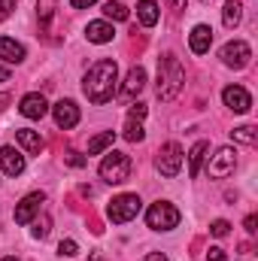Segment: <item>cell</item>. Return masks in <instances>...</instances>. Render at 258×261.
I'll return each instance as SVG.
<instances>
[{
	"mask_svg": "<svg viewBox=\"0 0 258 261\" xmlns=\"http://www.w3.org/2000/svg\"><path fill=\"white\" fill-rule=\"evenodd\" d=\"M104 15L107 18H113V21H128V6L125 3H119V0H110V3H104Z\"/></svg>",
	"mask_w": 258,
	"mask_h": 261,
	"instance_id": "23",
	"label": "cell"
},
{
	"mask_svg": "<svg viewBox=\"0 0 258 261\" xmlns=\"http://www.w3.org/2000/svg\"><path fill=\"white\" fill-rule=\"evenodd\" d=\"M140 206H143V200H140L137 195H119V197L110 200V206H107V219L116 222V225H125V222H131V219H137Z\"/></svg>",
	"mask_w": 258,
	"mask_h": 261,
	"instance_id": "5",
	"label": "cell"
},
{
	"mask_svg": "<svg viewBox=\"0 0 258 261\" xmlns=\"http://www.w3.org/2000/svg\"><path fill=\"white\" fill-rule=\"evenodd\" d=\"M143 261H167V255H161V252H149Z\"/></svg>",
	"mask_w": 258,
	"mask_h": 261,
	"instance_id": "36",
	"label": "cell"
},
{
	"mask_svg": "<svg viewBox=\"0 0 258 261\" xmlns=\"http://www.w3.org/2000/svg\"><path fill=\"white\" fill-rule=\"evenodd\" d=\"M113 143H116V130H104V134L88 140V155H100V152L113 149Z\"/></svg>",
	"mask_w": 258,
	"mask_h": 261,
	"instance_id": "20",
	"label": "cell"
},
{
	"mask_svg": "<svg viewBox=\"0 0 258 261\" xmlns=\"http://www.w3.org/2000/svg\"><path fill=\"white\" fill-rule=\"evenodd\" d=\"M240 18H243V6L237 3V0H228L225 3V9H222V21H225V28H237L240 24Z\"/></svg>",
	"mask_w": 258,
	"mask_h": 261,
	"instance_id": "22",
	"label": "cell"
},
{
	"mask_svg": "<svg viewBox=\"0 0 258 261\" xmlns=\"http://www.w3.org/2000/svg\"><path fill=\"white\" fill-rule=\"evenodd\" d=\"M128 119H140V122H143V119H146V103H134L131 113H128Z\"/></svg>",
	"mask_w": 258,
	"mask_h": 261,
	"instance_id": "32",
	"label": "cell"
},
{
	"mask_svg": "<svg viewBox=\"0 0 258 261\" xmlns=\"http://www.w3.org/2000/svg\"><path fill=\"white\" fill-rule=\"evenodd\" d=\"M207 149H210V146H207L203 140H197V143L192 146V152H189V176H192V179L200 173V164H203V155H207Z\"/></svg>",
	"mask_w": 258,
	"mask_h": 261,
	"instance_id": "21",
	"label": "cell"
},
{
	"mask_svg": "<svg viewBox=\"0 0 258 261\" xmlns=\"http://www.w3.org/2000/svg\"><path fill=\"white\" fill-rule=\"evenodd\" d=\"M15 9V0H0V21H6Z\"/></svg>",
	"mask_w": 258,
	"mask_h": 261,
	"instance_id": "31",
	"label": "cell"
},
{
	"mask_svg": "<svg viewBox=\"0 0 258 261\" xmlns=\"http://www.w3.org/2000/svg\"><path fill=\"white\" fill-rule=\"evenodd\" d=\"M255 225H258L255 216H246V231H249V234H255Z\"/></svg>",
	"mask_w": 258,
	"mask_h": 261,
	"instance_id": "35",
	"label": "cell"
},
{
	"mask_svg": "<svg viewBox=\"0 0 258 261\" xmlns=\"http://www.w3.org/2000/svg\"><path fill=\"white\" fill-rule=\"evenodd\" d=\"M18 113H21L24 119H43V116L49 113V103H46V97H43V94L31 91V94H24V97H21Z\"/></svg>",
	"mask_w": 258,
	"mask_h": 261,
	"instance_id": "13",
	"label": "cell"
},
{
	"mask_svg": "<svg viewBox=\"0 0 258 261\" xmlns=\"http://www.w3.org/2000/svg\"><path fill=\"white\" fill-rule=\"evenodd\" d=\"M231 137H234V143H246V146H255L258 143V130L252 125H240V128L231 130Z\"/></svg>",
	"mask_w": 258,
	"mask_h": 261,
	"instance_id": "24",
	"label": "cell"
},
{
	"mask_svg": "<svg viewBox=\"0 0 258 261\" xmlns=\"http://www.w3.org/2000/svg\"><path fill=\"white\" fill-rule=\"evenodd\" d=\"M146 225L152 231H173L179 225V210L173 203H167V200H158V203H152L146 210Z\"/></svg>",
	"mask_w": 258,
	"mask_h": 261,
	"instance_id": "4",
	"label": "cell"
},
{
	"mask_svg": "<svg viewBox=\"0 0 258 261\" xmlns=\"http://www.w3.org/2000/svg\"><path fill=\"white\" fill-rule=\"evenodd\" d=\"M219 58H222V64H225V67L243 70V67L249 64V58H252V49H249V43H243V40H231V43H225V46H222Z\"/></svg>",
	"mask_w": 258,
	"mask_h": 261,
	"instance_id": "7",
	"label": "cell"
},
{
	"mask_svg": "<svg viewBox=\"0 0 258 261\" xmlns=\"http://www.w3.org/2000/svg\"><path fill=\"white\" fill-rule=\"evenodd\" d=\"M76 252H79L76 240H61V246H58V255H76Z\"/></svg>",
	"mask_w": 258,
	"mask_h": 261,
	"instance_id": "29",
	"label": "cell"
},
{
	"mask_svg": "<svg viewBox=\"0 0 258 261\" xmlns=\"http://www.w3.org/2000/svg\"><path fill=\"white\" fill-rule=\"evenodd\" d=\"M49 231H52V222H49V216H43V219H37V222H34V231H31V234H34L37 240H46V237H49Z\"/></svg>",
	"mask_w": 258,
	"mask_h": 261,
	"instance_id": "26",
	"label": "cell"
},
{
	"mask_svg": "<svg viewBox=\"0 0 258 261\" xmlns=\"http://www.w3.org/2000/svg\"><path fill=\"white\" fill-rule=\"evenodd\" d=\"M116 82H119V67H116V61L104 58V61H94V64L88 67V73H85V79H82V91H85V97H88L91 103L100 107V103L113 100Z\"/></svg>",
	"mask_w": 258,
	"mask_h": 261,
	"instance_id": "1",
	"label": "cell"
},
{
	"mask_svg": "<svg viewBox=\"0 0 258 261\" xmlns=\"http://www.w3.org/2000/svg\"><path fill=\"white\" fill-rule=\"evenodd\" d=\"M228 231H231V225H228L225 219H216V222L210 225V234H213V237H228Z\"/></svg>",
	"mask_w": 258,
	"mask_h": 261,
	"instance_id": "28",
	"label": "cell"
},
{
	"mask_svg": "<svg viewBox=\"0 0 258 261\" xmlns=\"http://www.w3.org/2000/svg\"><path fill=\"white\" fill-rule=\"evenodd\" d=\"M137 18H140L146 28H155V24H158V3H155V0H140V3H137Z\"/></svg>",
	"mask_w": 258,
	"mask_h": 261,
	"instance_id": "19",
	"label": "cell"
},
{
	"mask_svg": "<svg viewBox=\"0 0 258 261\" xmlns=\"http://www.w3.org/2000/svg\"><path fill=\"white\" fill-rule=\"evenodd\" d=\"M0 167L6 176H21L24 173V155L15 146H0Z\"/></svg>",
	"mask_w": 258,
	"mask_h": 261,
	"instance_id": "12",
	"label": "cell"
},
{
	"mask_svg": "<svg viewBox=\"0 0 258 261\" xmlns=\"http://www.w3.org/2000/svg\"><path fill=\"white\" fill-rule=\"evenodd\" d=\"M73 3V9H88V6H94L97 0H70Z\"/></svg>",
	"mask_w": 258,
	"mask_h": 261,
	"instance_id": "34",
	"label": "cell"
},
{
	"mask_svg": "<svg viewBox=\"0 0 258 261\" xmlns=\"http://www.w3.org/2000/svg\"><path fill=\"white\" fill-rule=\"evenodd\" d=\"M52 116H55V125L64 128V130L79 125V107H76L73 100H58V103L52 107Z\"/></svg>",
	"mask_w": 258,
	"mask_h": 261,
	"instance_id": "11",
	"label": "cell"
},
{
	"mask_svg": "<svg viewBox=\"0 0 258 261\" xmlns=\"http://www.w3.org/2000/svg\"><path fill=\"white\" fill-rule=\"evenodd\" d=\"M0 82H9V67H0Z\"/></svg>",
	"mask_w": 258,
	"mask_h": 261,
	"instance_id": "37",
	"label": "cell"
},
{
	"mask_svg": "<svg viewBox=\"0 0 258 261\" xmlns=\"http://www.w3.org/2000/svg\"><path fill=\"white\" fill-rule=\"evenodd\" d=\"M0 58L6 64H21L24 61V46L15 43L12 37H0Z\"/></svg>",
	"mask_w": 258,
	"mask_h": 261,
	"instance_id": "16",
	"label": "cell"
},
{
	"mask_svg": "<svg viewBox=\"0 0 258 261\" xmlns=\"http://www.w3.org/2000/svg\"><path fill=\"white\" fill-rule=\"evenodd\" d=\"M85 37H88V43L104 46V43H113L116 31H113V24H110V21H91V24L85 28Z\"/></svg>",
	"mask_w": 258,
	"mask_h": 261,
	"instance_id": "15",
	"label": "cell"
},
{
	"mask_svg": "<svg viewBox=\"0 0 258 261\" xmlns=\"http://www.w3.org/2000/svg\"><path fill=\"white\" fill-rule=\"evenodd\" d=\"M97 173H100V179H104V182H110V186H122V182L131 176V158L125 155V152L110 149V152L104 155V161H100Z\"/></svg>",
	"mask_w": 258,
	"mask_h": 261,
	"instance_id": "3",
	"label": "cell"
},
{
	"mask_svg": "<svg viewBox=\"0 0 258 261\" xmlns=\"http://www.w3.org/2000/svg\"><path fill=\"white\" fill-rule=\"evenodd\" d=\"M183 85H186V70H183L176 55L167 52L164 58H158V97L173 100L183 91Z\"/></svg>",
	"mask_w": 258,
	"mask_h": 261,
	"instance_id": "2",
	"label": "cell"
},
{
	"mask_svg": "<svg viewBox=\"0 0 258 261\" xmlns=\"http://www.w3.org/2000/svg\"><path fill=\"white\" fill-rule=\"evenodd\" d=\"M222 100H225V107L234 110V113H249V110H252V94H249L246 88H240V85H228V88L222 91Z\"/></svg>",
	"mask_w": 258,
	"mask_h": 261,
	"instance_id": "10",
	"label": "cell"
},
{
	"mask_svg": "<svg viewBox=\"0 0 258 261\" xmlns=\"http://www.w3.org/2000/svg\"><path fill=\"white\" fill-rule=\"evenodd\" d=\"M167 3H170L173 9H183V6H186V0H167Z\"/></svg>",
	"mask_w": 258,
	"mask_h": 261,
	"instance_id": "38",
	"label": "cell"
},
{
	"mask_svg": "<svg viewBox=\"0 0 258 261\" xmlns=\"http://www.w3.org/2000/svg\"><path fill=\"white\" fill-rule=\"evenodd\" d=\"M207 261H228V255H225L222 246H210L207 249Z\"/></svg>",
	"mask_w": 258,
	"mask_h": 261,
	"instance_id": "30",
	"label": "cell"
},
{
	"mask_svg": "<svg viewBox=\"0 0 258 261\" xmlns=\"http://www.w3.org/2000/svg\"><path fill=\"white\" fill-rule=\"evenodd\" d=\"M0 261H18V258H12V255H6V258H0Z\"/></svg>",
	"mask_w": 258,
	"mask_h": 261,
	"instance_id": "40",
	"label": "cell"
},
{
	"mask_svg": "<svg viewBox=\"0 0 258 261\" xmlns=\"http://www.w3.org/2000/svg\"><path fill=\"white\" fill-rule=\"evenodd\" d=\"M15 140H18V143L24 146V152H31V155H40V152H43V146H46V143H43V137H40L37 130H31V128H21L18 134H15Z\"/></svg>",
	"mask_w": 258,
	"mask_h": 261,
	"instance_id": "18",
	"label": "cell"
},
{
	"mask_svg": "<svg viewBox=\"0 0 258 261\" xmlns=\"http://www.w3.org/2000/svg\"><path fill=\"white\" fill-rule=\"evenodd\" d=\"M146 88V70L143 67H131L128 76H125V85H122V94L125 97H134Z\"/></svg>",
	"mask_w": 258,
	"mask_h": 261,
	"instance_id": "17",
	"label": "cell"
},
{
	"mask_svg": "<svg viewBox=\"0 0 258 261\" xmlns=\"http://www.w3.org/2000/svg\"><path fill=\"white\" fill-rule=\"evenodd\" d=\"M9 103V94H0V113H3V107Z\"/></svg>",
	"mask_w": 258,
	"mask_h": 261,
	"instance_id": "39",
	"label": "cell"
},
{
	"mask_svg": "<svg viewBox=\"0 0 258 261\" xmlns=\"http://www.w3.org/2000/svg\"><path fill=\"white\" fill-rule=\"evenodd\" d=\"M67 161H70L73 167H82V164H85V158H82L79 152H70V158H67Z\"/></svg>",
	"mask_w": 258,
	"mask_h": 261,
	"instance_id": "33",
	"label": "cell"
},
{
	"mask_svg": "<svg viewBox=\"0 0 258 261\" xmlns=\"http://www.w3.org/2000/svg\"><path fill=\"white\" fill-rule=\"evenodd\" d=\"M189 46H192L194 55H207L210 46H213V28L210 24H194L192 34H189Z\"/></svg>",
	"mask_w": 258,
	"mask_h": 261,
	"instance_id": "14",
	"label": "cell"
},
{
	"mask_svg": "<svg viewBox=\"0 0 258 261\" xmlns=\"http://www.w3.org/2000/svg\"><path fill=\"white\" fill-rule=\"evenodd\" d=\"M179 167H183V146L170 140V143H164V146L158 149V155H155V170H158L161 176H176Z\"/></svg>",
	"mask_w": 258,
	"mask_h": 261,
	"instance_id": "6",
	"label": "cell"
},
{
	"mask_svg": "<svg viewBox=\"0 0 258 261\" xmlns=\"http://www.w3.org/2000/svg\"><path fill=\"white\" fill-rule=\"evenodd\" d=\"M43 203H46V195H43V192H31V195H24L21 197V203L15 206V222H18V225L34 222V216L43 210Z\"/></svg>",
	"mask_w": 258,
	"mask_h": 261,
	"instance_id": "9",
	"label": "cell"
},
{
	"mask_svg": "<svg viewBox=\"0 0 258 261\" xmlns=\"http://www.w3.org/2000/svg\"><path fill=\"white\" fill-rule=\"evenodd\" d=\"M234 167H237V152H234L231 146H222V149L213 155V161H210L207 173H210L213 179H225L228 173H234Z\"/></svg>",
	"mask_w": 258,
	"mask_h": 261,
	"instance_id": "8",
	"label": "cell"
},
{
	"mask_svg": "<svg viewBox=\"0 0 258 261\" xmlns=\"http://www.w3.org/2000/svg\"><path fill=\"white\" fill-rule=\"evenodd\" d=\"M128 143H143V137H146V130L140 125V119H128L125 122V134H122Z\"/></svg>",
	"mask_w": 258,
	"mask_h": 261,
	"instance_id": "25",
	"label": "cell"
},
{
	"mask_svg": "<svg viewBox=\"0 0 258 261\" xmlns=\"http://www.w3.org/2000/svg\"><path fill=\"white\" fill-rule=\"evenodd\" d=\"M52 6H55V0H40V3H37V12H40V21H43V24H49Z\"/></svg>",
	"mask_w": 258,
	"mask_h": 261,
	"instance_id": "27",
	"label": "cell"
}]
</instances>
